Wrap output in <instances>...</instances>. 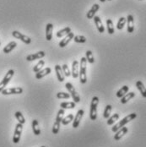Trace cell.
Segmentation results:
<instances>
[{"label":"cell","instance_id":"1","mask_svg":"<svg viewBox=\"0 0 146 147\" xmlns=\"http://www.w3.org/2000/svg\"><path fill=\"white\" fill-rule=\"evenodd\" d=\"M86 64H87V59L85 57H83L80 59L79 63V81L82 84H85L87 82V77H86Z\"/></svg>","mask_w":146,"mask_h":147},{"label":"cell","instance_id":"38","mask_svg":"<svg viewBox=\"0 0 146 147\" xmlns=\"http://www.w3.org/2000/svg\"><path fill=\"white\" fill-rule=\"evenodd\" d=\"M70 95L66 93V92H58L57 93V97L59 99H69L70 98Z\"/></svg>","mask_w":146,"mask_h":147},{"label":"cell","instance_id":"21","mask_svg":"<svg viewBox=\"0 0 146 147\" xmlns=\"http://www.w3.org/2000/svg\"><path fill=\"white\" fill-rule=\"evenodd\" d=\"M32 130L35 135H40L41 134V129H40V127H39V123L36 119H34L32 121Z\"/></svg>","mask_w":146,"mask_h":147},{"label":"cell","instance_id":"36","mask_svg":"<svg viewBox=\"0 0 146 147\" xmlns=\"http://www.w3.org/2000/svg\"><path fill=\"white\" fill-rule=\"evenodd\" d=\"M73 40L77 43H85L86 42V38L84 36H74Z\"/></svg>","mask_w":146,"mask_h":147},{"label":"cell","instance_id":"20","mask_svg":"<svg viewBox=\"0 0 146 147\" xmlns=\"http://www.w3.org/2000/svg\"><path fill=\"white\" fill-rule=\"evenodd\" d=\"M51 71H52L51 68L46 67V68H45V69H42V70H40L39 72H37V73L36 74V78L37 80H40V79L43 78L44 76H46V75H47V74H51Z\"/></svg>","mask_w":146,"mask_h":147},{"label":"cell","instance_id":"42","mask_svg":"<svg viewBox=\"0 0 146 147\" xmlns=\"http://www.w3.org/2000/svg\"><path fill=\"white\" fill-rule=\"evenodd\" d=\"M0 45H1V42H0Z\"/></svg>","mask_w":146,"mask_h":147},{"label":"cell","instance_id":"41","mask_svg":"<svg viewBox=\"0 0 146 147\" xmlns=\"http://www.w3.org/2000/svg\"><path fill=\"white\" fill-rule=\"evenodd\" d=\"M108 1H112V0H108Z\"/></svg>","mask_w":146,"mask_h":147},{"label":"cell","instance_id":"14","mask_svg":"<svg viewBox=\"0 0 146 147\" xmlns=\"http://www.w3.org/2000/svg\"><path fill=\"white\" fill-rule=\"evenodd\" d=\"M129 131V129H128V128L127 127H122V128H121L120 129H118L116 134H115V135H114V140H120Z\"/></svg>","mask_w":146,"mask_h":147},{"label":"cell","instance_id":"31","mask_svg":"<svg viewBox=\"0 0 146 147\" xmlns=\"http://www.w3.org/2000/svg\"><path fill=\"white\" fill-rule=\"evenodd\" d=\"M44 64H45V61L44 60H40L35 66H34V68H33V71L35 72V73H37V72H39L40 70H42V67L44 66Z\"/></svg>","mask_w":146,"mask_h":147},{"label":"cell","instance_id":"4","mask_svg":"<svg viewBox=\"0 0 146 147\" xmlns=\"http://www.w3.org/2000/svg\"><path fill=\"white\" fill-rule=\"evenodd\" d=\"M64 109H60L59 110L58 113H57V117H56V120L53 123V126H52V133L54 134H59V129H60V124H61V122L63 118V116H64Z\"/></svg>","mask_w":146,"mask_h":147},{"label":"cell","instance_id":"17","mask_svg":"<svg viewBox=\"0 0 146 147\" xmlns=\"http://www.w3.org/2000/svg\"><path fill=\"white\" fill-rule=\"evenodd\" d=\"M79 63L77 60H74L72 63V76L74 79H77L79 77Z\"/></svg>","mask_w":146,"mask_h":147},{"label":"cell","instance_id":"27","mask_svg":"<svg viewBox=\"0 0 146 147\" xmlns=\"http://www.w3.org/2000/svg\"><path fill=\"white\" fill-rule=\"evenodd\" d=\"M73 115L72 113H70V114H68L67 116H65V117H63V120H62V122H61V123L62 124H63V125H68V124H69L73 120Z\"/></svg>","mask_w":146,"mask_h":147},{"label":"cell","instance_id":"39","mask_svg":"<svg viewBox=\"0 0 146 147\" xmlns=\"http://www.w3.org/2000/svg\"><path fill=\"white\" fill-rule=\"evenodd\" d=\"M100 1H101L102 3H104V2H106V0H100Z\"/></svg>","mask_w":146,"mask_h":147},{"label":"cell","instance_id":"24","mask_svg":"<svg viewBox=\"0 0 146 147\" xmlns=\"http://www.w3.org/2000/svg\"><path fill=\"white\" fill-rule=\"evenodd\" d=\"M16 46H17V43L15 42H10L9 44H7L4 47L3 52L4 53H9L11 51H13L15 49V47H16Z\"/></svg>","mask_w":146,"mask_h":147},{"label":"cell","instance_id":"26","mask_svg":"<svg viewBox=\"0 0 146 147\" xmlns=\"http://www.w3.org/2000/svg\"><path fill=\"white\" fill-rule=\"evenodd\" d=\"M129 87L128 86H123L119 90H117L116 95H117V96L118 98H122L124 95H126L129 92Z\"/></svg>","mask_w":146,"mask_h":147},{"label":"cell","instance_id":"32","mask_svg":"<svg viewBox=\"0 0 146 147\" xmlns=\"http://www.w3.org/2000/svg\"><path fill=\"white\" fill-rule=\"evenodd\" d=\"M119 118V114L118 113H114L112 117H109V118H107V124L108 125H112L114 124Z\"/></svg>","mask_w":146,"mask_h":147},{"label":"cell","instance_id":"19","mask_svg":"<svg viewBox=\"0 0 146 147\" xmlns=\"http://www.w3.org/2000/svg\"><path fill=\"white\" fill-rule=\"evenodd\" d=\"M93 19H94L96 26V28L98 30V31H99L100 33H103V32L105 31V28H104V26H103L102 21L101 18H100L99 16H95Z\"/></svg>","mask_w":146,"mask_h":147},{"label":"cell","instance_id":"9","mask_svg":"<svg viewBox=\"0 0 146 147\" xmlns=\"http://www.w3.org/2000/svg\"><path fill=\"white\" fill-rule=\"evenodd\" d=\"M23 92V89L21 87H11V88L3 89L1 93L3 96H8V95H19Z\"/></svg>","mask_w":146,"mask_h":147},{"label":"cell","instance_id":"18","mask_svg":"<svg viewBox=\"0 0 146 147\" xmlns=\"http://www.w3.org/2000/svg\"><path fill=\"white\" fill-rule=\"evenodd\" d=\"M55 71H56V74H57V78L59 82H63L64 80L65 75L62 70V66H60L59 64H56L55 65Z\"/></svg>","mask_w":146,"mask_h":147},{"label":"cell","instance_id":"7","mask_svg":"<svg viewBox=\"0 0 146 147\" xmlns=\"http://www.w3.org/2000/svg\"><path fill=\"white\" fill-rule=\"evenodd\" d=\"M23 130V124L18 123L15 126V133H14V137H13V142L15 144H18L20 140V137H21V134Z\"/></svg>","mask_w":146,"mask_h":147},{"label":"cell","instance_id":"35","mask_svg":"<svg viewBox=\"0 0 146 147\" xmlns=\"http://www.w3.org/2000/svg\"><path fill=\"white\" fill-rule=\"evenodd\" d=\"M126 21H127V19H126V18H124V17H121V18L119 19V20H118V22H117V29L118 30L123 29V27H124V26H125V24H126Z\"/></svg>","mask_w":146,"mask_h":147},{"label":"cell","instance_id":"2","mask_svg":"<svg viewBox=\"0 0 146 147\" xmlns=\"http://www.w3.org/2000/svg\"><path fill=\"white\" fill-rule=\"evenodd\" d=\"M136 118H137V114H136L135 113H133L129 114L128 116H126L125 118H122L121 121H119L117 123H116V124L112 128V132L116 133L118 129H120L121 128L124 127V125H125V124H127V123H129L130 121H133V119H135Z\"/></svg>","mask_w":146,"mask_h":147},{"label":"cell","instance_id":"3","mask_svg":"<svg viewBox=\"0 0 146 147\" xmlns=\"http://www.w3.org/2000/svg\"><path fill=\"white\" fill-rule=\"evenodd\" d=\"M99 103V98L97 96H94L90 103V110H89V118L92 121H95L97 118V106Z\"/></svg>","mask_w":146,"mask_h":147},{"label":"cell","instance_id":"30","mask_svg":"<svg viewBox=\"0 0 146 147\" xmlns=\"http://www.w3.org/2000/svg\"><path fill=\"white\" fill-rule=\"evenodd\" d=\"M15 118L17 119L18 123H21V124H25L26 123V118L23 116V114L20 112H16L15 113Z\"/></svg>","mask_w":146,"mask_h":147},{"label":"cell","instance_id":"37","mask_svg":"<svg viewBox=\"0 0 146 147\" xmlns=\"http://www.w3.org/2000/svg\"><path fill=\"white\" fill-rule=\"evenodd\" d=\"M62 70H63V72L64 75H65L66 77H69V76L71 75L70 69H69V66H68L67 64L64 63V64L62 66Z\"/></svg>","mask_w":146,"mask_h":147},{"label":"cell","instance_id":"40","mask_svg":"<svg viewBox=\"0 0 146 147\" xmlns=\"http://www.w3.org/2000/svg\"><path fill=\"white\" fill-rule=\"evenodd\" d=\"M41 147H46V146H41Z\"/></svg>","mask_w":146,"mask_h":147},{"label":"cell","instance_id":"25","mask_svg":"<svg viewBox=\"0 0 146 147\" xmlns=\"http://www.w3.org/2000/svg\"><path fill=\"white\" fill-rule=\"evenodd\" d=\"M70 32H71V28H70V27H65V28H63V29L59 30V31L56 33V36H57V37L61 38V37H63V36H65L66 35H68V34L70 33Z\"/></svg>","mask_w":146,"mask_h":147},{"label":"cell","instance_id":"8","mask_svg":"<svg viewBox=\"0 0 146 147\" xmlns=\"http://www.w3.org/2000/svg\"><path fill=\"white\" fill-rule=\"evenodd\" d=\"M12 36H13L15 38H16V39L20 40L21 42H23L26 43V44H30V43H31V39L30 38L29 36H26V35L20 33V32L18 31V30H14V31L12 32Z\"/></svg>","mask_w":146,"mask_h":147},{"label":"cell","instance_id":"10","mask_svg":"<svg viewBox=\"0 0 146 147\" xmlns=\"http://www.w3.org/2000/svg\"><path fill=\"white\" fill-rule=\"evenodd\" d=\"M84 113H85V112H84L83 109H80V110H79V111L77 112L75 117L73 118V128L76 129V128L79 127V123H80V121H81V119H82L83 116H84Z\"/></svg>","mask_w":146,"mask_h":147},{"label":"cell","instance_id":"29","mask_svg":"<svg viewBox=\"0 0 146 147\" xmlns=\"http://www.w3.org/2000/svg\"><path fill=\"white\" fill-rule=\"evenodd\" d=\"M106 26H107V31L110 35H112L114 33V26H113V22L111 19L106 20Z\"/></svg>","mask_w":146,"mask_h":147},{"label":"cell","instance_id":"13","mask_svg":"<svg viewBox=\"0 0 146 147\" xmlns=\"http://www.w3.org/2000/svg\"><path fill=\"white\" fill-rule=\"evenodd\" d=\"M99 9H100V5H99V4H97V3L93 4V5H92V7H91V9L88 11V13L86 14V17H87V19H89V20H91L92 18H94V17H95V15H96V13Z\"/></svg>","mask_w":146,"mask_h":147},{"label":"cell","instance_id":"23","mask_svg":"<svg viewBox=\"0 0 146 147\" xmlns=\"http://www.w3.org/2000/svg\"><path fill=\"white\" fill-rule=\"evenodd\" d=\"M135 96V93L134 92H128L126 95H124L122 98H121V103L125 104L127 103L129 101H130L131 99H133Z\"/></svg>","mask_w":146,"mask_h":147},{"label":"cell","instance_id":"12","mask_svg":"<svg viewBox=\"0 0 146 147\" xmlns=\"http://www.w3.org/2000/svg\"><path fill=\"white\" fill-rule=\"evenodd\" d=\"M73 37H74V34L71 31L70 33H69L68 35L65 36V37L59 42V46L60 47H62V48H63V47H65L70 42V41H71L72 39H73Z\"/></svg>","mask_w":146,"mask_h":147},{"label":"cell","instance_id":"34","mask_svg":"<svg viewBox=\"0 0 146 147\" xmlns=\"http://www.w3.org/2000/svg\"><path fill=\"white\" fill-rule=\"evenodd\" d=\"M85 58L87 59L88 63H89L91 64L95 63V59H94V56H93V53L90 50H88L87 52L85 53Z\"/></svg>","mask_w":146,"mask_h":147},{"label":"cell","instance_id":"22","mask_svg":"<svg viewBox=\"0 0 146 147\" xmlns=\"http://www.w3.org/2000/svg\"><path fill=\"white\" fill-rule=\"evenodd\" d=\"M136 87H137L138 90H139V92H140V94L142 95V96L146 98V88L145 87L143 82L140 81V80H138V81L136 82Z\"/></svg>","mask_w":146,"mask_h":147},{"label":"cell","instance_id":"11","mask_svg":"<svg viewBox=\"0 0 146 147\" xmlns=\"http://www.w3.org/2000/svg\"><path fill=\"white\" fill-rule=\"evenodd\" d=\"M46 56V53L43 51H39L36 53H32V54H30L26 57V60L29 61V62H31V61H34V60H36V59H42Z\"/></svg>","mask_w":146,"mask_h":147},{"label":"cell","instance_id":"28","mask_svg":"<svg viewBox=\"0 0 146 147\" xmlns=\"http://www.w3.org/2000/svg\"><path fill=\"white\" fill-rule=\"evenodd\" d=\"M60 107L63 109H73L75 107V102H62L60 104Z\"/></svg>","mask_w":146,"mask_h":147},{"label":"cell","instance_id":"5","mask_svg":"<svg viewBox=\"0 0 146 147\" xmlns=\"http://www.w3.org/2000/svg\"><path fill=\"white\" fill-rule=\"evenodd\" d=\"M65 87H66V89L69 90V92L70 96H72V98H73V101H74V102L75 103L79 102H80L79 95V93L76 91V90H75L74 86H73V84H72V83H70V82H68V83H66Z\"/></svg>","mask_w":146,"mask_h":147},{"label":"cell","instance_id":"33","mask_svg":"<svg viewBox=\"0 0 146 147\" xmlns=\"http://www.w3.org/2000/svg\"><path fill=\"white\" fill-rule=\"evenodd\" d=\"M112 107L111 105H106V108L104 110L103 117L105 118H109L110 115H111V113H112Z\"/></svg>","mask_w":146,"mask_h":147},{"label":"cell","instance_id":"6","mask_svg":"<svg viewBox=\"0 0 146 147\" xmlns=\"http://www.w3.org/2000/svg\"><path fill=\"white\" fill-rule=\"evenodd\" d=\"M14 74H15V70H14V69H9V70L7 72V74H5V76L3 77V79L2 80V81L0 82V92H1L3 89H5V87L7 86V85L9 83V81H10L11 79L13 78Z\"/></svg>","mask_w":146,"mask_h":147},{"label":"cell","instance_id":"16","mask_svg":"<svg viewBox=\"0 0 146 147\" xmlns=\"http://www.w3.org/2000/svg\"><path fill=\"white\" fill-rule=\"evenodd\" d=\"M52 31H53V25L52 23H48L46 26V41H51L52 39Z\"/></svg>","mask_w":146,"mask_h":147},{"label":"cell","instance_id":"15","mask_svg":"<svg viewBox=\"0 0 146 147\" xmlns=\"http://www.w3.org/2000/svg\"><path fill=\"white\" fill-rule=\"evenodd\" d=\"M127 24H128V28L127 30L129 33H133L134 30V20L133 16L132 15H129L127 17Z\"/></svg>","mask_w":146,"mask_h":147}]
</instances>
